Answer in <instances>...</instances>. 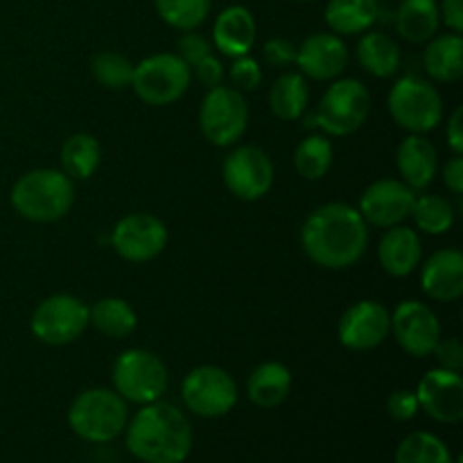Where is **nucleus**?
I'll return each instance as SVG.
<instances>
[{
	"instance_id": "nucleus-1",
	"label": "nucleus",
	"mask_w": 463,
	"mask_h": 463,
	"mask_svg": "<svg viewBox=\"0 0 463 463\" xmlns=\"http://www.w3.org/2000/svg\"><path fill=\"white\" fill-rule=\"evenodd\" d=\"M301 247L315 265L324 269H346L366 253L369 224L360 211L348 203H324L303 222Z\"/></svg>"
},
{
	"instance_id": "nucleus-2",
	"label": "nucleus",
	"mask_w": 463,
	"mask_h": 463,
	"mask_svg": "<svg viewBox=\"0 0 463 463\" xmlns=\"http://www.w3.org/2000/svg\"><path fill=\"white\" fill-rule=\"evenodd\" d=\"M125 443L143 463H184L193 450V425L179 407L149 402L127 420Z\"/></svg>"
},
{
	"instance_id": "nucleus-3",
	"label": "nucleus",
	"mask_w": 463,
	"mask_h": 463,
	"mask_svg": "<svg viewBox=\"0 0 463 463\" xmlns=\"http://www.w3.org/2000/svg\"><path fill=\"white\" fill-rule=\"evenodd\" d=\"M9 199L23 220L50 224L71 213L75 202V184L61 170L39 167L18 176Z\"/></svg>"
},
{
	"instance_id": "nucleus-4",
	"label": "nucleus",
	"mask_w": 463,
	"mask_h": 463,
	"mask_svg": "<svg viewBox=\"0 0 463 463\" xmlns=\"http://www.w3.org/2000/svg\"><path fill=\"white\" fill-rule=\"evenodd\" d=\"M129 420L125 398L113 389L95 387L77 393L68 410V425L89 443H109L120 437Z\"/></svg>"
},
{
	"instance_id": "nucleus-5",
	"label": "nucleus",
	"mask_w": 463,
	"mask_h": 463,
	"mask_svg": "<svg viewBox=\"0 0 463 463\" xmlns=\"http://www.w3.org/2000/svg\"><path fill=\"white\" fill-rule=\"evenodd\" d=\"M113 392L127 402L149 405L167 392V366L161 357L145 348H129L113 362Z\"/></svg>"
},
{
	"instance_id": "nucleus-6",
	"label": "nucleus",
	"mask_w": 463,
	"mask_h": 463,
	"mask_svg": "<svg viewBox=\"0 0 463 463\" xmlns=\"http://www.w3.org/2000/svg\"><path fill=\"white\" fill-rule=\"evenodd\" d=\"M393 122L410 134H428L443 120V98L437 86L419 75H407L392 86L387 98Z\"/></svg>"
},
{
	"instance_id": "nucleus-7",
	"label": "nucleus",
	"mask_w": 463,
	"mask_h": 463,
	"mask_svg": "<svg viewBox=\"0 0 463 463\" xmlns=\"http://www.w3.org/2000/svg\"><path fill=\"white\" fill-rule=\"evenodd\" d=\"M193 68L176 52H158L134 66L131 89L149 107H167L184 98Z\"/></svg>"
},
{
	"instance_id": "nucleus-8",
	"label": "nucleus",
	"mask_w": 463,
	"mask_h": 463,
	"mask_svg": "<svg viewBox=\"0 0 463 463\" xmlns=\"http://www.w3.org/2000/svg\"><path fill=\"white\" fill-rule=\"evenodd\" d=\"M199 127L203 138L217 147H231L249 127L247 99L233 86L208 89L199 107Z\"/></svg>"
},
{
	"instance_id": "nucleus-9",
	"label": "nucleus",
	"mask_w": 463,
	"mask_h": 463,
	"mask_svg": "<svg viewBox=\"0 0 463 463\" xmlns=\"http://www.w3.org/2000/svg\"><path fill=\"white\" fill-rule=\"evenodd\" d=\"M371 113V93L362 81L337 80L326 89L317 111V125L328 136H351Z\"/></svg>"
},
{
	"instance_id": "nucleus-10",
	"label": "nucleus",
	"mask_w": 463,
	"mask_h": 463,
	"mask_svg": "<svg viewBox=\"0 0 463 463\" xmlns=\"http://www.w3.org/2000/svg\"><path fill=\"white\" fill-rule=\"evenodd\" d=\"M32 335L48 346H66L89 328V306L72 294H52L34 307Z\"/></svg>"
},
{
	"instance_id": "nucleus-11",
	"label": "nucleus",
	"mask_w": 463,
	"mask_h": 463,
	"mask_svg": "<svg viewBox=\"0 0 463 463\" xmlns=\"http://www.w3.org/2000/svg\"><path fill=\"white\" fill-rule=\"evenodd\" d=\"M181 398L194 416L222 419L238 402V384L229 371L203 364L185 375L181 383Z\"/></svg>"
},
{
	"instance_id": "nucleus-12",
	"label": "nucleus",
	"mask_w": 463,
	"mask_h": 463,
	"mask_svg": "<svg viewBox=\"0 0 463 463\" xmlns=\"http://www.w3.org/2000/svg\"><path fill=\"white\" fill-rule=\"evenodd\" d=\"M222 179L233 197L242 202H258L274 185V163L260 147L242 145L224 158Z\"/></svg>"
},
{
	"instance_id": "nucleus-13",
	"label": "nucleus",
	"mask_w": 463,
	"mask_h": 463,
	"mask_svg": "<svg viewBox=\"0 0 463 463\" xmlns=\"http://www.w3.org/2000/svg\"><path fill=\"white\" fill-rule=\"evenodd\" d=\"M111 244L125 260L149 262L167 247V229L156 215L131 213L113 226Z\"/></svg>"
},
{
	"instance_id": "nucleus-14",
	"label": "nucleus",
	"mask_w": 463,
	"mask_h": 463,
	"mask_svg": "<svg viewBox=\"0 0 463 463\" xmlns=\"http://www.w3.org/2000/svg\"><path fill=\"white\" fill-rule=\"evenodd\" d=\"M392 333V312L378 301L353 303L337 324L339 344L348 351L366 353L378 348Z\"/></svg>"
},
{
	"instance_id": "nucleus-15",
	"label": "nucleus",
	"mask_w": 463,
	"mask_h": 463,
	"mask_svg": "<svg viewBox=\"0 0 463 463\" xmlns=\"http://www.w3.org/2000/svg\"><path fill=\"white\" fill-rule=\"evenodd\" d=\"M392 333L407 355L428 357L441 339V324L425 303L402 301L392 315Z\"/></svg>"
},
{
	"instance_id": "nucleus-16",
	"label": "nucleus",
	"mask_w": 463,
	"mask_h": 463,
	"mask_svg": "<svg viewBox=\"0 0 463 463\" xmlns=\"http://www.w3.org/2000/svg\"><path fill=\"white\" fill-rule=\"evenodd\" d=\"M416 193L398 179H378L362 193L360 197V215L366 224H373L378 229H392L402 224L411 215Z\"/></svg>"
},
{
	"instance_id": "nucleus-17",
	"label": "nucleus",
	"mask_w": 463,
	"mask_h": 463,
	"mask_svg": "<svg viewBox=\"0 0 463 463\" xmlns=\"http://www.w3.org/2000/svg\"><path fill=\"white\" fill-rule=\"evenodd\" d=\"M414 393L420 410L437 423L457 425L463 419V380L457 371H428Z\"/></svg>"
},
{
	"instance_id": "nucleus-18",
	"label": "nucleus",
	"mask_w": 463,
	"mask_h": 463,
	"mask_svg": "<svg viewBox=\"0 0 463 463\" xmlns=\"http://www.w3.org/2000/svg\"><path fill=\"white\" fill-rule=\"evenodd\" d=\"M294 63L301 68L303 77L317 81L337 80L348 66V48L333 32H317L298 45Z\"/></svg>"
},
{
	"instance_id": "nucleus-19",
	"label": "nucleus",
	"mask_w": 463,
	"mask_h": 463,
	"mask_svg": "<svg viewBox=\"0 0 463 463\" xmlns=\"http://www.w3.org/2000/svg\"><path fill=\"white\" fill-rule=\"evenodd\" d=\"M420 288L434 301H459L463 294V253L459 249L432 253L420 269Z\"/></svg>"
},
{
	"instance_id": "nucleus-20",
	"label": "nucleus",
	"mask_w": 463,
	"mask_h": 463,
	"mask_svg": "<svg viewBox=\"0 0 463 463\" xmlns=\"http://www.w3.org/2000/svg\"><path fill=\"white\" fill-rule=\"evenodd\" d=\"M378 260L380 267L393 279L414 274L423 260V244L419 233L410 226H392L378 244Z\"/></svg>"
},
{
	"instance_id": "nucleus-21",
	"label": "nucleus",
	"mask_w": 463,
	"mask_h": 463,
	"mask_svg": "<svg viewBox=\"0 0 463 463\" xmlns=\"http://www.w3.org/2000/svg\"><path fill=\"white\" fill-rule=\"evenodd\" d=\"M396 165L402 181L414 193L428 188L439 172V154L423 134H410L396 152Z\"/></svg>"
},
{
	"instance_id": "nucleus-22",
	"label": "nucleus",
	"mask_w": 463,
	"mask_h": 463,
	"mask_svg": "<svg viewBox=\"0 0 463 463\" xmlns=\"http://www.w3.org/2000/svg\"><path fill=\"white\" fill-rule=\"evenodd\" d=\"M213 43L224 57L238 59L249 54L256 43V18L242 5L226 7L213 25Z\"/></svg>"
},
{
	"instance_id": "nucleus-23",
	"label": "nucleus",
	"mask_w": 463,
	"mask_h": 463,
	"mask_svg": "<svg viewBox=\"0 0 463 463\" xmlns=\"http://www.w3.org/2000/svg\"><path fill=\"white\" fill-rule=\"evenodd\" d=\"M292 392V373L280 362H265L256 366L247 380L249 401L262 410H274L283 405Z\"/></svg>"
},
{
	"instance_id": "nucleus-24",
	"label": "nucleus",
	"mask_w": 463,
	"mask_h": 463,
	"mask_svg": "<svg viewBox=\"0 0 463 463\" xmlns=\"http://www.w3.org/2000/svg\"><path fill=\"white\" fill-rule=\"evenodd\" d=\"M425 71L434 81L455 84L463 77V39L461 34L432 36L423 54Z\"/></svg>"
},
{
	"instance_id": "nucleus-25",
	"label": "nucleus",
	"mask_w": 463,
	"mask_h": 463,
	"mask_svg": "<svg viewBox=\"0 0 463 463\" xmlns=\"http://www.w3.org/2000/svg\"><path fill=\"white\" fill-rule=\"evenodd\" d=\"M441 25L437 0H402L396 12V30L410 43H428Z\"/></svg>"
},
{
	"instance_id": "nucleus-26",
	"label": "nucleus",
	"mask_w": 463,
	"mask_h": 463,
	"mask_svg": "<svg viewBox=\"0 0 463 463\" xmlns=\"http://www.w3.org/2000/svg\"><path fill=\"white\" fill-rule=\"evenodd\" d=\"M357 61L369 75L387 80L401 71V48L384 32H366L357 43Z\"/></svg>"
},
{
	"instance_id": "nucleus-27",
	"label": "nucleus",
	"mask_w": 463,
	"mask_h": 463,
	"mask_svg": "<svg viewBox=\"0 0 463 463\" xmlns=\"http://www.w3.org/2000/svg\"><path fill=\"white\" fill-rule=\"evenodd\" d=\"M378 18V0H330L326 23L337 36L362 34Z\"/></svg>"
},
{
	"instance_id": "nucleus-28",
	"label": "nucleus",
	"mask_w": 463,
	"mask_h": 463,
	"mask_svg": "<svg viewBox=\"0 0 463 463\" xmlns=\"http://www.w3.org/2000/svg\"><path fill=\"white\" fill-rule=\"evenodd\" d=\"M310 89L301 72H283L269 90V109L279 120L294 122L306 113Z\"/></svg>"
},
{
	"instance_id": "nucleus-29",
	"label": "nucleus",
	"mask_w": 463,
	"mask_h": 463,
	"mask_svg": "<svg viewBox=\"0 0 463 463\" xmlns=\"http://www.w3.org/2000/svg\"><path fill=\"white\" fill-rule=\"evenodd\" d=\"M89 326H93L98 333L111 339H125L136 330L138 317L125 298L107 297L95 301L93 307H89Z\"/></svg>"
},
{
	"instance_id": "nucleus-30",
	"label": "nucleus",
	"mask_w": 463,
	"mask_h": 463,
	"mask_svg": "<svg viewBox=\"0 0 463 463\" xmlns=\"http://www.w3.org/2000/svg\"><path fill=\"white\" fill-rule=\"evenodd\" d=\"M102 158V147H99L98 138L90 134H72L66 143L61 145V172L68 175L71 179L86 181L95 175Z\"/></svg>"
},
{
	"instance_id": "nucleus-31",
	"label": "nucleus",
	"mask_w": 463,
	"mask_h": 463,
	"mask_svg": "<svg viewBox=\"0 0 463 463\" xmlns=\"http://www.w3.org/2000/svg\"><path fill=\"white\" fill-rule=\"evenodd\" d=\"M335 149L326 136H307L294 149V167L307 181H319L333 167Z\"/></svg>"
},
{
	"instance_id": "nucleus-32",
	"label": "nucleus",
	"mask_w": 463,
	"mask_h": 463,
	"mask_svg": "<svg viewBox=\"0 0 463 463\" xmlns=\"http://www.w3.org/2000/svg\"><path fill=\"white\" fill-rule=\"evenodd\" d=\"M410 217L423 233L443 235L455 224V208L441 194H420L414 199Z\"/></svg>"
},
{
	"instance_id": "nucleus-33",
	"label": "nucleus",
	"mask_w": 463,
	"mask_h": 463,
	"mask_svg": "<svg viewBox=\"0 0 463 463\" xmlns=\"http://www.w3.org/2000/svg\"><path fill=\"white\" fill-rule=\"evenodd\" d=\"M396 463H455V459L437 434L411 432L398 446Z\"/></svg>"
},
{
	"instance_id": "nucleus-34",
	"label": "nucleus",
	"mask_w": 463,
	"mask_h": 463,
	"mask_svg": "<svg viewBox=\"0 0 463 463\" xmlns=\"http://www.w3.org/2000/svg\"><path fill=\"white\" fill-rule=\"evenodd\" d=\"M156 12L170 27L181 32L197 30L211 14L213 0H154Z\"/></svg>"
},
{
	"instance_id": "nucleus-35",
	"label": "nucleus",
	"mask_w": 463,
	"mask_h": 463,
	"mask_svg": "<svg viewBox=\"0 0 463 463\" xmlns=\"http://www.w3.org/2000/svg\"><path fill=\"white\" fill-rule=\"evenodd\" d=\"M95 81L109 90L129 89L134 80V63L118 52H98L90 63Z\"/></svg>"
},
{
	"instance_id": "nucleus-36",
	"label": "nucleus",
	"mask_w": 463,
	"mask_h": 463,
	"mask_svg": "<svg viewBox=\"0 0 463 463\" xmlns=\"http://www.w3.org/2000/svg\"><path fill=\"white\" fill-rule=\"evenodd\" d=\"M231 84H233L235 90L244 93V90H256L262 81V68L256 59H251L249 54L244 57L233 59V66L229 71Z\"/></svg>"
},
{
	"instance_id": "nucleus-37",
	"label": "nucleus",
	"mask_w": 463,
	"mask_h": 463,
	"mask_svg": "<svg viewBox=\"0 0 463 463\" xmlns=\"http://www.w3.org/2000/svg\"><path fill=\"white\" fill-rule=\"evenodd\" d=\"M419 398H416L414 392H407V389H398L392 396L387 398V411L393 420H411L416 414H419Z\"/></svg>"
},
{
	"instance_id": "nucleus-38",
	"label": "nucleus",
	"mask_w": 463,
	"mask_h": 463,
	"mask_svg": "<svg viewBox=\"0 0 463 463\" xmlns=\"http://www.w3.org/2000/svg\"><path fill=\"white\" fill-rule=\"evenodd\" d=\"M176 50H179V57L184 59L185 63H188L190 68L194 66L197 61H202L203 57H208L211 54V43H208L206 36L197 34V32H185L184 36L179 39V43H176Z\"/></svg>"
},
{
	"instance_id": "nucleus-39",
	"label": "nucleus",
	"mask_w": 463,
	"mask_h": 463,
	"mask_svg": "<svg viewBox=\"0 0 463 463\" xmlns=\"http://www.w3.org/2000/svg\"><path fill=\"white\" fill-rule=\"evenodd\" d=\"M262 54H265V61L269 63L271 68H285L292 66L294 59H297V45L288 39H280V36H274L265 43L262 48Z\"/></svg>"
},
{
	"instance_id": "nucleus-40",
	"label": "nucleus",
	"mask_w": 463,
	"mask_h": 463,
	"mask_svg": "<svg viewBox=\"0 0 463 463\" xmlns=\"http://www.w3.org/2000/svg\"><path fill=\"white\" fill-rule=\"evenodd\" d=\"M434 355H437L439 369H448V371H457L461 373L463 366V346L459 339L450 337V339H439V344L434 346Z\"/></svg>"
},
{
	"instance_id": "nucleus-41",
	"label": "nucleus",
	"mask_w": 463,
	"mask_h": 463,
	"mask_svg": "<svg viewBox=\"0 0 463 463\" xmlns=\"http://www.w3.org/2000/svg\"><path fill=\"white\" fill-rule=\"evenodd\" d=\"M194 77H197V81L202 86H206V89H215V86H222V81H224V63L220 61L217 57H213V54H208V57H203L202 61L194 63Z\"/></svg>"
},
{
	"instance_id": "nucleus-42",
	"label": "nucleus",
	"mask_w": 463,
	"mask_h": 463,
	"mask_svg": "<svg viewBox=\"0 0 463 463\" xmlns=\"http://www.w3.org/2000/svg\"><path fill=\"white\" fill-rule=\"evenodd\" d=\"M439 14H441V21L446 23V27H450V32L461 34L463 32V0H441V5H439Z\"/></svg>"
},
{
	"instance_id": "nucleus-43",
	"label": "nucleus",
	"mask_w": 463,
	"mask_h": 463,
	"mask_svg": "<svg viewBox=\"0 0 463 463\" xmlns=\"http://www.w3.org/2000/svg\"><path fill=\"white\" fill-rule=\"evenodd\" d=\"M443 181H446V188L450 190L452 194L463 193V158L461 154H455L450 161L443 167Z\"/></svg>"
},
{
	"instance_id": "nucleus-44",
	"label": "nucleus",
	"mask_w": 463,
	"mask_h": 463,
	"mask_svg": "<svg viewBox=\"0 0 463 463\" xmlns=\"http://www.w3.org/2000/svg\"><path fill=\"white\" fill-rule=\"evenodd\" d=\"M448 145H450L452 154H463V109L457 107L452 111L450 120H448Z\"/></svg>"
},
{
	"instance_id": "nucleus-45",
	"label": "nucleus",
	"mask_w": 463,
	"mask_h": 463,
	"mask_svg": "<svg viewBox=\"0 0 463 463\" xmlns=\"http://www.w3.org/2000/svg\"><path fill=\"white\" fill-rule=\"evenodd\" d=\"M298 3H310V0H298Z\"/></svg>"
}]
</instances>
